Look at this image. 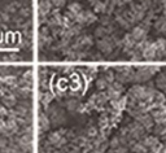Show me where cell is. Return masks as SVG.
Here are the masks:
<instances>
[{"mask_svg": "<svg viewBox=\"0 0 166 153\" xmlns=\"http://www.w3.org/2000/svg\"><path fill=\"white\" fill-rule=\"evenodd\" d=\"M114 72L117 73V77H118L121 81H131V79H132L134 68H130V66H120V68H116Z\"/></svg>", "mask_w": 166, "mask_h": 153, "instance_id": "4", "label": "cell"}, {"mask_svg": "<svg viewBox=\"0 0 166 153\" xmlns=\"http://www.w3.org/2000/svg\"><path fill=\"white\" fill-rule=\"evenodd\" d=\"M134 151L138 152V153H142L145 151V145H143V144H136V145L134 147Z\"/></svg>", "mask_w": 166, "mask_h": 153, "instance_id": "10", "label": "cell"}, {"mask_svg": "<svg viewBox=\"0 0 166 153\" xmlns=\"http://www.w3.org/2000/svg\"><path fill=\"white\" fill-rule=\"evenodd\" d=\"M35 51L33 0H0V64H27Z\"/></svg>", "mask_w": 166, "mask_h": 153, "instance_id": "1", "label": "cell"}, {"mask_svg": "<svg viewBox=\"0 0 166 153\" xmlns=\"http://www.w3.org/2000/svg\"><path fill=\"white\" fill-rule=\"evenodd\" d=\"M113 107L116 109H118V110H121V109L125 107V100L123 99H116L114 101H113Z\"/></svg>", "mask_w": 166, "mask_h": 153, "instance_id": "9", "label": "cell"}, {"mask_svg": "<svg viewBox=\"0 0 166 153\" xmlns=\"http://www.w3.org/2000/svg\"><path fill=\"white\" fill-rule=\"evenodd\" d=\"M155 27L158 30L160 33H166V20L165 18H158L155 24Z\"/></svg>", "mask_w": 166, "mask_h": 153, "instance_id": "7", "label": "cell"}, {"mask_svg": "<svg viewBox=\"0 0 166 153\" xmlns=\"http://www.w3.org/2000/svg\"><path fill=\"white\" fill-rule=\"evenodd\" d=\"M153 120L157 122V123H164L166 122V109L164 107L161 108H156L153 110Z\"/></svg>", "mask_w": 166, "mask_h": 153, "instance_id": "6", "label": "cell"}, {"mask_svg": "<svg viewBox=\"0 0 166 153\" xmlns=\"http://www.w3.org/2000/svg\"><path fill=\"white\" fill-rule=\"evenodd\" d=\"M97 46H99V49L103 52V53H110V52L114 49V47H116V43L114 40H113L112 38H103L101 40H100L97 43Z\"/></svg>", "mask_w": 166, "mask_h": 153, "instance_id": "3", "label": "cell"}, {"mask_svg": "<svg viewBox=\"0 0 166 153\" xmlns=\"http://www.w3.org/2000/svg\"><path fill=\"white\" fill-rule=\"evenodd\" d=\"M129 16H130V20L131 22H139L144 18L145 16V8H144L142 4H132L131 5V9L129 11Z\"/></svg>", "mask_w": 166, "mask_h": 153, "instance_id": "2", "label": "cell"}, {"mask_svg": "<svg viewBox=\"0 0 166 153\" xmlns=\"http://www.w3.org/2000/svg\"><path fill=\"white\" fill-rule=\"evenodd\" d=\"M96 20V17L92 12L90 11H82L77 16L75 21L77 22H79L81 25H88V24H92L94 21Z\"/></svg>", "mask_w": 166, "mask_h": 153, "instance_id": "5", "label": "cell"}, {"mask_svg": "<svg viewBox=\"0 0 166 153\" xmlns=\"http://www.w3.org/2000/svg\"><path fill=\"white\" fill-rule=\"evenodd\" d=\"M90 2H92V3H96V2H97V0H90Z\"/></svg>", "mask_w": 166, "mask_h": 153, "instance_id": "11", "label": "cell"}, {"mask_svg": "<svg viewBox=\"0 0 166 153\" xmlns=\"http://www.w3.org/2000/svg\"><path fill=\"white\" fill-rule=\"evenodd\" d=\"M139 121L142 122V125L144 126V127H151L152 126V118L149 116H147V114L139 116Z\"/></svg>", "mask_w": 166, "mask_h": 153, "instance_id": "8", "label": "cell"}]
</instances>
